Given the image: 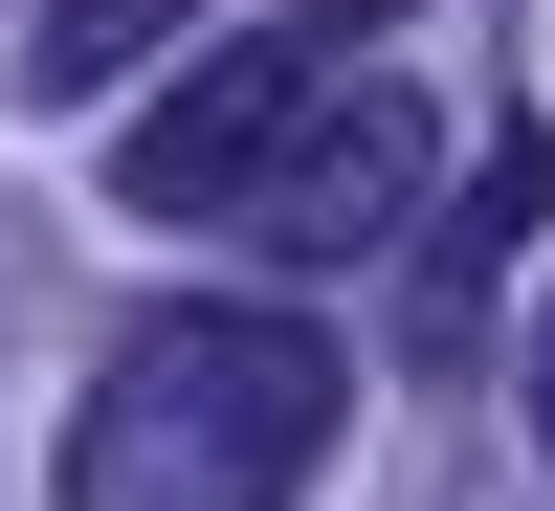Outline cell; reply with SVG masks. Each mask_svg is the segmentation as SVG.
<instances>
[{"label":"cell","mask_w":555,"mask_h":511,"mask_svg":"<svg viewBox=\"0 0 555 511\" xmlns=\"http://www.w3.org/2000/svg\"><path fill=\"white\" fill-rule=\"evenodd\" d=\"M400 222H423V112H400V89H334V112L245 178V245L289 267V290H311V267H378Z\"/></svg>","instance_id":"3957f363"},{"label":"cell","mask_w":555,"mask_h":511,"mask_svg":"<svg viewBox=\"0 0 555 511\" xmlns=\"http://www.w3.org/2000/svg\"><path fill=\"white\" fill-rule=\"evenodd\" d=\"M533 423H555V334H533Z\"/></svg>","instance_id":"8992f818"},{"label":"cell","mask_w":555,"mask_h":511,"mask_svg":"<svg viewBox=\"0 0 555 511\" xmlns=\"http://www.w3.org/2000/svg\"><path fill=\"white\" fill-rule=\"evenodd\" d=\"M533 201H555V156H533V133H489L467 222H400V267H423V356H467V311L512 290V245H533Z\"/></svg>","instance_id":"277c9868"},{"label":"cell","mask_w":555,"mask_h":511,"mask_svg":"<svg viewBox=\"0 0 555 511\" xmlns=\"http://www.w3.org/2000/svg\"><path fill=\"white\" fill-rule=\"evenodd\" d=\"M356 423V356L311 311H133L67 423V511H311Z\"/></svg>","instance_id":"6da1fadb"},{"label":"cell","mask_w":555,"mask_h":511,"mask_svg":"<svg viewBox=\"0 0 555 511\" xmlns=\"http://www.w3.org/2000/svg\"><path fill=\"white\" fill-rule=\"evenodd\" d=\"M178 23H201V0H44V23H23V112H112Z\"/></svg>","instance_id":"5b68a950"},{"label":"cell","mask_w":555,"mask_h":511,"mask_svg":"<svg viewBox=\"0 0 555 511\" xmlns=\"http://www.w3.org/2000/svg\"><path fill=\"white\" fill-rule=\"evenodd\" d=\"M334 44H356V23H245V44H201V67H178L156 112L112 133V201H133V222H245V178L289 156L334 89H356Z\"/></svg>","instance_id":"7a4b0ae2"}]
</instances>
